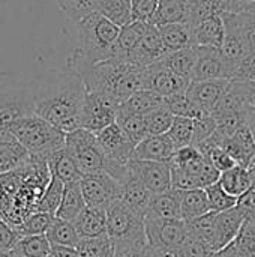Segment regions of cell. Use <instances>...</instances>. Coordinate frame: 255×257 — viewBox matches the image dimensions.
<instances>
[{
    "label": "cell",
    "instance_id": "f35d334b",
    "mask_svg": "<svg viewBox=\"0 0 255 257\" xmlns=\"http://www.w3.org/2000/svg\"><path fill=\"white\" fill-rule=\"evenodd\" d=\"M98 12L123 27L132 23V0H98Z\"/></svg>",
    "mask_w": 255,
    "mask_h": 257
},
{
    "label": "cell",
    "instance_id": "b9f144b4",
    "mask_svg": "<svg viewBox=\"0 0 255 257\" xmlns=\"http://www.w3.org/2000/svg\"><path fill=\"white\" fill-rule=\"evenodd\" d=\"M77 250L83 257H116V248L108 235L96 238H81Z\"/></svg>",
    "mask_w": 255,
    "mask_h": 257
},
{
    "label": "cell",
    "instance_id": "5bb4252c",
    "mask_svg": "<svg viewBox=\"0 0 255 257\" xmlns=\"http://www.w3.org/2000/svg\"><path fill=\"white\" fill-rule=\"evenodd\" d=\"M96 137L105 155L110 160L122 164H126L129 160H132L135 145L129 140V137L123 133V130L119 126L117 122L99 131Z\"/></svg>",
    "mask_w": 255,
    "mask_h": 257
},
{
    "label": "cell",
    "instance_id": "4dcf8cb0",
    "mask_svg": "<svg viewBox=\"0 0 255 257\" xmlns=\"http://www.w3.org/2000/svg\"><path fill=\"white\" fill-rule=\"evenodd\" d=\"M189 2L191 0H159L158 9L150 24L161 27L164 24L188 21Z\"/></svg>",
    "mask_w": 255,
    "mask_h": 257
},
{
    "label": "cell",
    "instance_id": "e575fe53",
    "mask_svg": "<svg viewBox=\"0 0 255 257\" xmlns=\"http://www.w3.org/2000/svg\"><path fill=\"white\" fill-rule=\"evenodd\" d=\"M231 12V0H191L188 21L192 27L210 15H222Z\"/></svg>",
    "mask_w": 255,
    "mask_h": 257
},
{
    "label": "cell",
    "instance_id": "9a60e30c",
    "mask_svg": "<svg viewBox=\"0 0 255 257\" xmlns=\"http://www.w3.org/2000/svg\"><path fill=\"white\" fill-rule=\"evenodd\" d=\"M165 54H167V50L164 47L159 27L149 24L143 39L140 41L137 48L129 54L128 63L135 65L143 69V68H147V66L162 60L165 57Z\"/></svg>",
    "mask_w": 255,
    "mask_h": 257
},
{
    "label": "cell",
    "instance_id": "9c48e42d",
    "mask_svg": "<svg viewBox=\"0 0 255 257\" xmlns=\"http://www.w3.org/2000/svg\"><path fill=\"white\" fill-rule=\"evenodd\" d=\"M33 113V90L17 83L0 84V130H8L15 120Z\"/></svg>",
    "mask_w": 255,
    "mask_h": 257
},
{
    "label": "cell",
    "instance_id": "ab89813d",
    "mask_svg": "<svg viewBox=\"0 0 255 257\" xmlns=\"http://www.w3.org/2000/svg\"><path fill=\"white\" fill-rule=\"evenodd\" d=\"M47 238L51 242V245H68V247H75V248L81 239L72 221L62 220L57 217L54 218L51 227L48 229Z\"/></svg>",
    "mask_w": 255,
    "mask_h": 257
},
{
    "label": "cell",
    "instance_id": "681fc988",
    "mask_svg": "<svg viewBox=\"0 0 255 257\" xmlns=\"http://www.w3.org/2000/svg\"><path fill=\"white\" fill-rule=\"evenodd\" d=\"M237 257H255V223L245 220L237 238L234 239Z\"/></svg>",
    "mask_w": 255,
    "mask_h": 257
},
{
    "label": "cell",
    "instance_id": "44dd1931",
    "mask_svg": "<svg viewBox=\"0 0 255 257\" xmlns=\"http://www.w3.org/2000/svg\"><path fill=\"white\" fill-rule=\"evenodd\" d=\"M245 220H246L245 214L237 205L227 211L216 212V236H218L216 250L227 247L237 238Z\"/></svg>",
    "mask_w": 255,
    "mask_h": 257
},
{
    "label": "cell",
    "instance_id": "52a82bcc",
    "mask_svg": "<svg viewBox=\"0 0 255 257\" xmlns=\"http://www.w3.org/2000/svg\"><path fill=\"white\" fill-rule=\"evenodd\" d=\"M147 244L159 251L173 254L192 236L186 220H153L146 218Z\"/></svg>",
    "mask_w": 255,
    "mask_h": 257
},
{
    "label": "cell",
    "instance_id": "83f0119b",
    "mask_svg": "<svg viewBox=\"0 0 255 257\" xmlns=\"http://www.w3.org/2000/svg\"><path fill=\"white\" fill-rule=\"evenodd\" d=\"M147 26H149L147 23L132 21V23L120 27V35H119L117 45H116L114 60L126 62L128 63L129 54L137 48V45L143 39V36H144V33L147 30Z\"/></svg>",
    "mask_w": 255,
    "mask_h": 257
},
{
    "label": "cell",
    "instance_id": "3957f363",
    "mask_svg": "<svg viewBox=\"0 0 255 257\" xmlns=\"http://www.w3.org/2000/svg\"><path fill=\"white\" fill-rule=\"evenodd\" d=\"M78 48L74 53L75 60L95 65L113 60L120 27L101 12H93L77 23Z\"/></svg>",
    "mask_w": 255,
    "mask_h": 257
},
{
    "label": "cell",
    "instance_id": "60d3db41",
    "mask_svg": "<svg viewBox=\"0 0 255 257\" xmlns=\"http://www.w3.org/2000/svg\"><path fill=\"white\" fill-rule=\"evenodd\" d=\"M54 218H56V215L36 211V212H32L29 217H26L20 224L14 226V229L20 238L32 236V235H47Z\"/></svg>",
    "mask_w": 255,
    "mask_h": 257
},
{
    "label": "cell",
    "instance_id": "9f6ffc18",
    "mask_svg": "<svg viewBox=\"0 0 255 257\" xmlns=\"http://www.w3.org/2000/svg\"><path fill=\"white\" fill-rule=\"evenodd\" d=\"M237 206L242 209L246 220L255 223V182L254 185L242 197H239Z\"/></svg>",
    "mask_w": 255,
    "mask_h": 257
},
{
    "label": "cell",
    "instance_id": "4fadbf2b",
    "mask_svg": "<svg viewBox=\"0 0 255 257\" xmlns=\"http://www.w3.org/2000/svg\"><path fill=\"white\" fill-rule=\"evenodd\" d=\"M234 78V68L227 62L221 48L197 45V60L191 81Z\"/></svg>",
    "mask_w": 255,
    "mask_h": 257
},
{
    "label": "cell",
    "instance_id": "11a10c76",
    "mask_svg": "<svg viewBox=\"0 0 255 257\" xmlns=\"http://www.w3.org/2000/svg\"><path fill=\"white\" fill-rule=\"evenodd\" d=\"M233 80H236V81H255V54H248L239 63Z\"/></svg>",
    "mask_w": 255,
    "mask_h": 257
},
{
    "label": "cell",
    "instance_id": "ffe728a7",
    "mask_svg": "<svg viewBox=\"0 0 255 257\" xmlns=\"http://www.w3.org/2000/svg\"><path fill=\"white\" fill-rule=\"evenodd\" d=\"M30 154L20 145L9 130H0V175L24 166Z\"/></svg>",
    "mask_w": 255,
    "mask_h": 257
},
{
    "label": "cell",
    "instance_id": "ba28073f",
    "mask_svg": "<svg viewBox=\"0 0 255 257\" xmlns=\"http://www.w3.org/2000/svg\"><path fill=\"white\" fill-rule=\"evenodd\" d=\"M80 184L86 205L90 208L107 211L108 206L122 196V182L107 172L86 173Z\"/></svg>",
    "mask_w": 255,
    "mask_h": 257
},
{
    "label": "cell",
    "instance_id": "1f68e13d",
    "mask_svg": "<svg viewBox=\"0 0 255 257\" xmlns=\"http://www.w3.org/2000/svg\"><path fill=\"white\" fill-rule=\"evenodd\" d=\"M186 224L192 238L203 241L213 251H216L218 236H216V212L215 211H209L207 214L201 217L186 220Z\"/></svg>",
    "mask_w": 255,
    "mask_h": 257
},
{
    "label": "cell",
    "instance_id": "f1b7e54d",
    "mask_svg": "<svg viewBox=\"0 0 255 257\" xmlns=\"http://www.w3.org/2000/svg\"><path fill=\"white\" fill-rule=\"evenodd\" d=\"M86 206L87 205H86V200L83 196L80 181L65 184L63 197H62L60 206L56 212V217L62 218V220H68V221H74Z\"/></svg>",
    "mask_w": 255,
    "mask_h": 257
},
{
    "label": "cell",
    "instance_id": "bcb514c9",
    "mask_svg": "<svg viewBox=\"0 0 255 257\" xmlns=\"http://www.w3.org/2000/svg\"><path fill=\"white\" fill-rule=\"evenodd\" d=\"M62 12H65L71 21L78 23L87 15L98 12V0H56Z\"/></svg>",
    "mask_w": 255,
    "mask_h": 257
},
{
    "label": "cell",
    "instance_id": "277c9868",
    "mask_svg": "<svg viewBox=\"0 0 255 257\" xmlns=\"http://www.w3.org/2000/svg\"><path fill=\"white\" fill-rule=\"evenodd\" d=\"M107 232L116 253H129L147 245L146 217L128 206L122 199L107 209Z\"/></svg>",
    "mask_w": 255,
    "mask_h": 257
},
{
    "label": "cell",
    "instance_id": "d4e9b609",
    "mask_svg": "<svg viewBox=\"0 0 255 257\" xmlns=\"http://www.w3.org/2000/svg\"><path fill=\"white\" fill-rule=\"evenodd\" d=\"M197 45L221 48L225 39V24L222 15H210L194 26Z\"/></svg>",
    "mask_w": 255,
    "mask_h": 257
},
{
    "label": "cell",
    "instance_id": "8992f818",
    "mask_svg": "<svg viewBox=\"0 0 255 257\" xmlns=\"http://www.w3.org/2000/svg\"><path fill=\"white\" fill-rule=\"evenodd\" d=\"M8 130L33 157L48 158L53 152L66 146V133L35 113L15 120Z\"/></svg>",
    "mask_w": 255,
    "mask_h": 257
},
{
    "label": "cell",
    "instance_id": "836d02e7",
    "mask_svg": "<svg viewBox=\"0 0 255 257\" xmlns=\"http://www.w3.org/2000/svg\"><path fill=\"white\" fill-rule=\"evenodd\" d=\"M164 104H165L164 96L158 95L156 92L147 90V89H140L135 93H132L125 102H122L119 107L126 111L146 116L147 113L153 111L155 108H158Z\"/></svg>",
    "mask_w": 255,
    "mask_h": 257
},
{
    "label": "cell",
    "instance_id": "603a6c76",
    "mask_svg": "<svg viewBox=\"0 0 255 257\" xmlns=\"http://www.w3.org/2000/svg\"><path fill=\"white\" fill-rule=\"evenodd\" d=\"M159 32L167 53H173L197 45L194 36V27L186 21L164 24L159 27Z\"/></svg>",
    "mask_w": 255,
    "mask_h": 257
},
{
    "label": "cell",
    "instance_id": "d6986e66",
    "mask_svg": "<svg viewBox=\"0 0 255 257\" xmlns=\"http://www.w3.org/2000/svg\"><path fill=\"white\" fill-rule=\"evenodd\" d=\"M237 163V166L246 167L252 158L255 151V133L249 125L240 126L221 145Z\"/></svg>",
    "mask_w": 255,
    "mask_h": 257
},
{
    "label": "cell",
    "instance_id": "f907efd6",
    "mask_svg": "<svg viewBox=\"0 0 255 257\" xmlns=\"http://www.w3.org/2000/svg\"><path fill=\"white\" fill-rule=\"evenodd\" d=\"M248 54H255V12H234Z\"/></svg>",
    "mask_w": 255,
    "mask_h": 257
},
{
    "label": "cell",
    "instance_id": "003e7915",
    "mask_svg": "<svg viewBox=\"0 0 255 257\" xmlns=\"http://www.w3.org/2000/svg\"><path fill=\"white\" fill-rule=\"evenodd\" d=\"M14 257H15V256H14Z\"/></svg>",
    "mask_w": 255,
    "mask_h": 257
},
{
    "label": "cell",
    "instance_id": "816d5d0a",
    "mask_svg": "<svg viewBox=\"0 0 255 257\" xmlns=\"http://www.w3.org/2000/svg\"><path fill=\"white\" fill-rule=\"evenodd\" d=\"M159 0H132V20L150 24Z\"/></svg>",
    "mask_w": 255,
    "mask_h": 257
},
{
    "label": "cell",
    "instance_id": "91938a15",
    "mask_svg": "<svg viewBox=\"0 0 255 257\" xmlns=\"http://www.w3.org/2000/svg\"><path fill=\"white\" fill-rule=\"evenodd\" d=\"M51 254L54 257H80L75 247L68 245H51Z\"/></svg>",
    "mask_w": 255,
    "mask_h": 257
},
{
    "label": "cell",
    "instance_id": "cb8c5ba5",
    "mask_svg": "<svg viewBox=\"0 0 255 257\" xmlns=\"http://www.w3.org/2000/svg\"><path fill=\"white\" fill-rule=\"evenodd\" d=\"M47 160H48V167H50L51 175L59 178L63 184L81 181L83 172L80 170L74 155L66 146L53 152Z\"/></svg>",
    "mask_w": 255,
    "mask_h": 257
},
{
    "label": "cell",
    "instance_id": "d590c367",
    "mask_svg": "<svg viewBox=\"0 0 255 257\" xmlns=\"http://www.w3.org/2000/svg\"><path fill=\"white\" fill-rule=\"evenodd\" d=\"M116 122L119 123V126L123 130V133L129 137V140L135 146L149 136L147 125H146V117L141 116V114H135V113L126 111V110L119 107Z\"/></svg>",
    "mask_w": 255,
    "mask_h": 257
},
{
    "label": "cell",
    "instance_id": "7dc6e473",
    "mask_svg": "<svg viewBox=\"0 0 255 257\" xmlns=\"http://www.w3.org/2000/svg\"><path fill=\"white\" fill-rule=\"evenodd\" d=\"M194 130H195V120L194 119L176 116L174 122H173V125H171V128H170V131L167 134L171 137L176 148L180 149V148L192 145Z\"/></svg>",
    "mask_w": 255,
    "mask_h": 257
},
{
    "label": "cell",
    "instance_id": "94428289",
    "mask_svg": "<svg viewBox=\"0 0 255 257\" xmlns=\"http://www.w3.org/2000/svg\"><path fill=\"white\" fill-rule=\"evenodd\" d=\"M231 12H255V0H231Z\"/></svg>",
    "mask_w": 255,
    "mask_h": 257
},
{
    "label": "cell",
    "instance_id": "c3c4849f",
    "mask_svg": "<svg viewBox=\"0 0 255 257\" xmlns=\"http://www.w3.org/2000/svg\"><path fill=\"white\" fill-rule=\"evenodd\" d=\"M206 194H207V202H209V209L215 211V212H221V211H227L230 208H234L239 202L237 197H233L231 194H228L222 185L218 182L209 185L204 188Z\"/></svg>",
    "mask_w": 255,
    "mask_h": 257
},
{
    "label": "cell",
    "instance_id": "7c38bea8",
    "mask_svg": "<svg viewBox=\"0 0 255 257\" xmlns=\"http://www.w3.org/2000/svg\"><path fill=\"white\" fill-rule=\"evenodd\" d=\"M141 75H143V89L156 92L158 95H161L164 98L186 93V90L191 84L189 78L174 74L171 69H168L164 65L162 60H159L147 68H143Z\"/></svg>",
    "mask_w": 255,
    "mask_h": 257
},
{
    "label": "cell",
    "instance_id": "6da1fadb",
    "mask_svg": "<svg viewBox=\"0 0 255 257\" xmlns=\"http://www.w3.org/2000/svg\"><path fill=\"white\" fill-rule=\"evenodd\" d=\"M86 84L72 66L42 78L33 90L35 114L44 117L63 133L81 128Z\"/></svg>",
    "mask_w": 255,
    "mask_h": 257
},
{
    "label": "cell",
    "instance_id": "03108f58",
    "mask_svg": "<svg viewBox=\"0 0 255 257\" xmlns=\"http://www.w3.org/2000/svg\"><path fill=\"white\" fill-rule=\"evenodd\" d=\"M80 257H83V256H80Z\"/></svg>",
    "mask_w": 255,
    "mask_h": 257
},
{
    "label": "cell",
    "instance_id": "f5cc1de1",
    "mask_svg": "<svg viewBox=\"0 0 255 257\" xmlns=\"http://www.w3.org/2000/svg\"><path fill=\"white\" fill-rule=\"evenodd\" d=\"M212 253L213 250L207 244L200 239L191 238L177 251H174L171 257H209Z\"/></svg>",
    "mask_w": 255,
    "mask_h": 257
},
{
    "label": "cell",
    "instance_id": "5b68a950",
    "mask_svg": "<svg viewBox=\"0 0 255 257\" xmlns=\"http://www.w3.org/2000/svg\"><path fill=\"white\" fill-rule=\"evenodd\" d=\"M66 148L74 155L80 170L83 175L86 173H95V172H107L120 182L128 175V163H116L110 160L104 149L101 148L98 137L95 133L78 128L72 133L66 134Z\"/></svg>",
    "mask_w": 255,
    "mask_h": 257
},
{
    "label": "cell",
    "instance_id": "484cf974",
    "mask_svg": "<svg viewBox=\"0 0 255 257\" xmlns=\"http://www.w3.org/2000/svg\"><path fill=\"white\" fill-rule=\"evenodd\" d=\"M80 238H96L108 235L107 232V211L86 206L80 215L72 221Z\"/></svg>",
    "mask_w": 255,
    "mask_h": 257
},
{
    "label": "cell",
    "instance_id": "7402d4cb",
    "mask_svg": "<svg viewBox=\"0 0 255 257\" xmlns=\"http://www.w3.org/2000/svg\"><path fill=\"white\" fill-rule=\"evenodd\" d=\"M146 218L153 220H183L180 209L179 190H170L165 193L153 194L147 208Z\"/></svg>",
    "mask_w": 255,
    "mask_h": 257
},
{
    "label": "cell",
    "instance_id": "e7e4bbea",
    "mask_svg": "<svg viewBox=\"0 0 255 257\" xmlns=\"http://www.w3.org/2000/svg\"><path fill=\"white\" fill-rule=\"evenodd\" d=\"M47 257H54V256H53V254H51V253H50V254H48V256H47Z\"/></svg>",
    "mask_w": 255,
    "mask_h": 257
},
{
    "label": "cell",
    "instance_id": "db71d44e",
    "mask_svg": "<svg viewBox=\"0 0 255 257\" xmlns=\"http://www.w3.org/2000/svg\"><path fill=\"white\" fill-rule=\"evenodd\" d=\"M216 130V120L212 117V114H207L201 119L195 120V130H194V140L192 146H198L201 142L209 139Z\"/></svg>",
    "mask_w": 255,
    "mask_h": 257
},
{
    "label": "cell",
    "instance_id": "6f0895ef",
    "mask_svg": "<svg viewBox=\"0 0 255 257\" xmlns=\"http://www.w3.org/2000/svg\"><path fill=\"white\" fill-rule=\"evenodd\" d=\"M246 89V120L255 133V81H243Z\"/></svg>",
    "mask_w": 255,
    "mask_h": 257
},
{
    "label": "cell",
    "instance_id": "74e56055",
    "mask_svg": "<svg viewBox=\"0 0 255 257\" xmlns=\"http://www.w3.org/2000/svg\"><path fill=\"white\" fill-rule=\"evenodd\" d=\"M12 253L15 257H47L51 253V242L47 235L21 236Z\"/></svg>",
    "mask_w": 255,
    "mask_h": 257
},
{
    "label": "cell",
    "instance_id": "f546056e",
    "mask_svg": "<svg viewBox=\"0 0 255 257\" xmlns=\"http://www.w3.org/2000/svg\"><path fill=\"white\" fill-rule=\"evenodd\" d=\"M255 182V175L242 166H234L233 169L221 173L219 184L233 197H242Z\"/></svg>",
    "mask_w": 255,
    "mask_h": 257
},
{
    "label": "cell",
    "instance_id": "ac0fdd59",
    "mask_svg": "<svg viewBox=\"0 0 255 257\" xmlns=\"http://www.w3.org/2000/svg\"><path fill=\"white\" fill-rule=\"evenodd\" d=\"M176 151L177 148L168 134L147 136L135 146L132 158L147 161H171Z\"/></svg>",
    "mask_w": 255,
    "mask_h": 257
},
{
    "label": "cell",
    "instance_id": "4316f807",
    "mask_svg": "<svg viewBox=\"0 0 255 257\" xmlns=\"http://www.w3.org/2000/svg\"><path fill=\"white\" fill-rule=\"evenodd\" d=\"M152 197H153V193L149 191L138 179H135L129 173L122 181V196H120V199L128 206H131L134 211H137L138 214L146 217V212H147V208H149V205L152 202Z\"/></svg>",
    "mask_w": 255,
    "mask_h": 257
},
{
    "label": "cell",
    "instance_id": "e0dca14e",
    "mask_svg": "<svg viewBox=\"0 0 255 257\" xmlns=\"http://www.w3.org/2000/svg\"><path fill=\"white\" fill-rule=\"evenodd\" d=\"M222 18H224V24H225V39L221 47V51H222L224 57L227 59V62L234 68V74H236L239 63L248 56V50L245 47L242 33L239 30L236 14L225 12V14H222Z\"/></svg>",
    "mask_w": 255,
    "mask_h": 257
},
{
    "label": "cell",
    "instance_id": "f6af8a7d",
    "mask_svg": "<svg viewBox=\"0 0 255 257\" xmlns=\"http://www.w3.org/2000/svg\"><path fill=\"white\" fill-rule=\"evenodd\" d=\"M146 125L149 136H159V134H167L174 122V114L170 111L167 104L155 108L153 111L147 113L146 116Z\"/></svg>",
    "mask_w": 255,
    "mask_h": 257
},
{
    "label": "cell",
    "instance_id": "d6a6232c",
    "mask_svg": "<svg viewBox=\"0 0 255 257\" xmlns=\"http://www.w3.org/2000/svg\"><path fill=\"white\" fill-rule=\"evenodd\" d=\"M180 196V209L183 220H192L207 214L209 202L204 188H194V190H179Z\"/></svg>",
    "mask_w": 255,
    "mask_h": 257
},
{
    "label": "cell",
    "instance_id": "7a4b0ae2",
    "mask_svg": "<svg viewBox=\"0 0 255 257\" xmlns=\"http://www.w3.org/2000/svg\"><path fill=\"white\" fill-rule=\"evenodd\" d=\"M71 66L83 77L86 90L101 92L117 104L125 102L132 93L143 89V69L126 62L113 59L89 65L72 59Z\"/></svg>",
    "mask_w": 255,
    "mask_h": 257
},
{
    "label": "cell",
    "instance_id": "30bf717a",
    "mask_svg": "<svg viewBox=\"0 0 255 257\" xmlns=\"http://www.w3.org/2000/svg\"><path fill=\"white\" fill-rule=\"evenodd\" d=\"M119 105L120 104H117L114 99L101 92L86 90L81 114V128L98 134L99 131L116 122Z\"/></svg>",
    "mask_w": 255,
    "mask_h": 257
},
{
    "label": "cell",
    "instance_id": "7bdbcfd3",
    "mask_svg": "<svg viewBox=\"0 0 255 257\" xmlns=\"http://www.w3.org/2000/svg\"><path fill=\"white\" fill-rule=\"evenodd\" d=\"M63 191H65V184L59 178L51 175V179H50L44 194L41 196V199L38 202L36 211L56 215V212L60 206L62 197H63Z\"/></svg>",
    "mask_w": 255,
    "mask_h": 257
},
{
    "label": "cell",
    "instance_id": "6125c7cd",
    "mask_svg": "<svg viewBox=\"0 0 255 257\" xmlns=\"http://www.w3.org/2000/svg\"><path fill=\"white\" fill-rule=\"evenodd\" d=\"M209 257H237V248H236V242L233 241L231 244H228L227 247L213 251Z\"/></svg>",
    "mask_w": 255,
    "mask_h": 257
},
{
    "label": "cell",
    "instance_id": "680465c9",
    "mask_svg": "<svg viewBox=\"0 0 255 257\" xmlns=\"http://www.w3.org/2000/svg\"><path fill=\"white\" fill-rule=\"evenodd\" d=\"M116 257H171V254L159 251L153 247H150L149 244L140 250L135 251H129V253H116Z\"/></svg>",
    "mask_w": 255,
    "mask_h": 257
},
{
    "label": "cell",
    "instance_id": "ee69618b",
    "mask_svg": "<svg viewBox=\"0 0 255 257\" xmlns=\"http://www.w3.org/2000/svg\"><path fill=\"white\" fill-rule=\"evenodd\" d=\"M165 104L174 116H180V117H189V119L197 120V119H201V117L210 114V113L204 111L201 107H198L194 101H191L186 93L168 96V98H165Z\"/></svg>",
    "mask_w": 255,
    "mask_h": 257
},
{
    "label": "cell",
    "instance_id": "8fae6325",
    "mask_svg": "<svg viewBox=\"0 0 255 257\" xmlns=\"http://www.w3.org/2000/svg\"><path fill=\"white\" fill-rule=\"evenodd\" d=\"M128 173L138 179L153 194L173 190L170 161H147L132 158L128 161Z\"/></svg>",
    "mask_w": 255,
    "mask_h": 257
},
{
    "label": "cell",
    "instance_id": "8d00e7d4",
    "mask_svg": "<svg viewBox=\"0 0 255 257\" xmlns=\"http://www.w3.org/2000/svg\"><path fill=\"white\" fill-rule=\"evenodd\" d=\"M195 60H197V45L191 47V48L167 53L165 57L162 59L164 65L168 69H171L174 74L185 77V78H189V80L192 77Z\"/></svg>",
    "mask_w": 255,
    "mask_h": 257
},
{
    "label": "cell",
    "instance_id": "be15d7a7",
    "mask_svg": "<svg viewBox=\"0 0 255 257\" xmlns=\"http://www.w3.org/2000/svg\"><path fill=\"white\" fill-rule=\"evenodd\" d=\"M248 170H251V172L255 175V151H254V154H252V158H251L249 164H248Z\"/></svg>",
    "mask_w": 255,
    "mask_h": 257
},
{
    "label": "cell",
    "instance_id": "2e32d148",
    "mask_svg": "<svg viewBox=\"0 0 255 257\" xmlns=\"http://www.w3.org/2000/svg\"><path fill=\"white\" fill-rule=\"evenodd\" d=\"M231 84H233V80H228V78L191 81L186 90V95L198 107L210 113L215 108V105L221 101V98L230 90Z\"/></svg>",
    "mask_w": 255,
    "mask_h": 257
}]
</instances>
